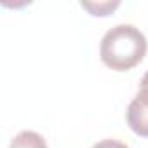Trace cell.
I'll return each instance as SVG.
<instances>
[{
    "instance_id": "cell-2",
    "label": "cell",
    "mask_w": 148,
    "mask_h": 148,
    "mask_svg": "<svg viewBox=\"0 0 148 148\" xmlns=\"http://www.w3.org/2000/svg\"><path fill=\"white\" fill-rule=\"evenodd\" d=\"M127 125L138 136L148 138V91H138L125 112Z\"/></svg>"
},
{
    "instance_id": "cell-1",
    "label": "cell",
    "mask_w": 148,
    "mask_h": 148,
    "mask_svg": "<svg viewBox=\"0 0 148 148\" xmlns=\"http://www.w3.org/2000/svg\"><path fill=\"white\" fill-rule=\"evenodd\" d=\"M146 49L148 42L136 26L117 25L103 35L99 58L108 68L115 71H127L143 61Z\"/></svg>"
},
{
    "instance_id": "cell-4",
    "label": "cell",
    "mask_w": 148,
    "mask_h": 148,
    "mask_svg": "<svg viewBox=\"0 0 148 148\" xmlns=\"http://www.w3.org/2000/svg\"><path fill=\"white\" fill-rule=\"evenodd\" d=\"M80 5L87 9L92 16H108L120 5V2L119 0H115V2H108V0L106 2H82Z\"/></svg>"
},
{
    "instance_id": "cell-5",
    "label": "cell",
    "mask_w": 148,
    "mask_h": 148,
    "mask_svg": "<svg viewBox=\"0 0 148 148\" xmlns=\"http://www.w3.org/2000/svg\"><path fill=\"white\" fill-rule=\"evenodd\" d=\"M92 148H129V146L122 141H117V139H103V141L96 143Z\"/></svg>"
},
{
    "instance_id": "cell-6",
    "label": "cell",
    "mask_w": 148,
    "mask_h": 148,
    "mask_svg": "<svg viewBox=\"0 0 148 148\" xmlns=\"http://www.w3.org/2000/svg\"><path fill=\"white\" fill-rule=\"evenodd\" d=\"M139 89H141V91H148V71L143 75V79H141V82H139Z\"/></svg>"
},
{
    "instance_id": "cell-3",
    "label": "cell",
    "mask_w": 148,
    "mask_h": 148,
    "mask_svg": "<svg viewBox=\"0 0 148 148\" xmlns=\"http://www.w3.org/2000/svg\"><path fill=\"white\" fill-rule=\"evenodd\" d=\"M9 148H47V143L35 131H21L12 138Z\"/></svg>"
}]
</instances>
